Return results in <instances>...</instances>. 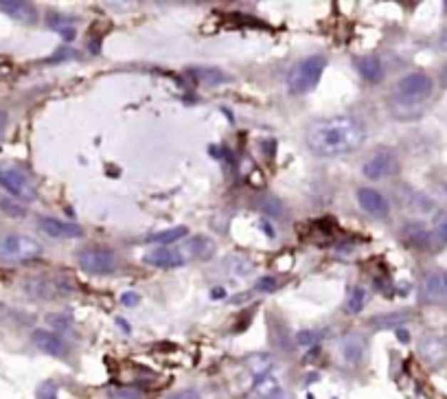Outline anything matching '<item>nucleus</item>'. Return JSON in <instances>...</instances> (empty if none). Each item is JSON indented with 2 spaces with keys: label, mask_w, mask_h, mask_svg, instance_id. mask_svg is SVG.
Masks as SVG:
<instances>
[{
  "label": "nucleus",
  "mask_w": 447,
  "mask_h": 399,
  "mask_svg": "<svg viewBox=\"0 0 447 399\" xmlns=\"http://www.w3.org/2000/svg\"><path fill=\"white\" fill-rule=\"evenodd\" d=\"M395 171H397V158L389 149H379V151L371 153L362 165V173L369 180H384Z\"/></svg>",
  "instance_id": "6e6552de"
},
{
  "label": "nucleus",
  "mask_w": 447,
  "mask_h": 399,
  "mask_svg": "<svg viewBox=\"0 0 447 399\" xmlns=\"http://www.w3.org/2000/svg\"><path fill=\"white\" fill-rule=\"evenodd\" d=\"M342 358L349 364H357L364 358V343L360 335H346L342 340Z\"/></svg>",
  "instance_id": "dca6fc26"
},
{
  "label": "nucleus",
  "mask_w": 447,
  "mask_h": 399,
  "mask_svg": "<svg viewBox=\"0 0 447 399\" xmlns=\"http://www.w3.org/2000/svg\"><path fill=\"white\" fill-rule=\"evenodd\" d=\"M397 333H399V338H401V340H408V333H406L404 329H401V331H397Z\"/></svg>",
  "instance_id": "7c9ffc66"
},
{
  "label": "nucleus",
  "mask_w": 447,
  "mask_h": 399,
  "mask_svg": "<svg viewBox=\"0 0 447 399\" xmlns=\"http://www.w3.org/2000/svg\"><path fill=\"white\" fill-rule=\"evenodd\" d=\"M180 251L187 257V261H191V259H208V257H213V253H215V243H213V239H208L204 235H195V237H189L180 246Z\"/></svg>",
  "instance_id": "ddd939ff"
},
{
  "label": "nucleus",
  "mask_w": 447,
  "mask_h": 399,
  "mask_svg": "<svg viewBox=\"0 0 447 399\" xmlns=\"http://www.w3.org/2000/svg\"><path fill=\"white\" fill-rule=\"evenodd\" d=\"M445 290H447V274H445Z\"/></svg>",
  "instance_id": "2f4dec72"
},
{
  "label": "nucleus",
  "mask_w": 447,
  "mask_h": 399,
  "mask_svg": "<svg viewBox=\"0 0 447 399\" xmlns=\"http://www.w3.org/2000/svg\"><path fill=\"white\" fill-rule=\"evenodd\" d=\"M366 138V130L360 121L349 114L322 118L312 123L307 130V147L322 158H336L360 149Z\"/></svg>",
  "instance_id": "f257e3e1"
},
{
  "label": "nucleus",
  "mask_w": 447,
  "mask_h": 399,
  "mask_svg": "<svg viewBox=\"0 0 447 399\" xmlns=\"http://www.w3.org/2000/svg\"><path fill=\"white\" fill-rule=\"evenodd\" d=\"M169 399H202L195 390H180V393H175L171 395Z\"/></svg>",
  "instance_id": "a878e982"
},
{
  "label": "nucleus",
  "mask_w": 447,
  "mask_h": 399,
  "mask_svg": "<svg viewBox=\"0 0 447 399\" xmlns=\"http://www.w3.org/2000/svg\"><path fill=\"white\" fill-rule=\"evenodd\" d=\"M31 343L48 355H55V358L66 355V343L57 333H53L48 329H36L31 333Z\"/></svg>",
  "instance_id": "f8f14e48"
},
{
  "label": "nucleus",
  "mask_w": 447,
  "mask_h": 399,
  "mask_svg": "<svg viewBox=\"0 0 447 399\" xmlns=\"http://www.w3.org/2000/svg\"><path fill=\"white\" fill-rule=\"evenodd\" d=\"M42 255V246L29 235L9 233L0 237V263H24Z\"/></svg>",
  "instance_id": "7ed1b4c3"
},
{
  "label": "nucleus",
  "mask_w": 447,
  "mask_h": 399,
  "mask_svg": "<svg viewBox=\"0 0 447 399\" xmlns=\"http://www.w3.org/2000/svg\"><path fill=\"white\" fill-rule=\"evenodd\" d=\"M46 24H48V29L57 31V34L62 36L64 40H68V42L75 38V22H73L71 18H66L64 14H55V11H51V14L46 16Z\"/></svg>",
  "instance_id": "2eb2a0df"
},
{
  "label": "nucleus",
  "mask_w": 447,
  "mask_h": 399,
  "mask_svg": "<svg viewBox=\"0 0 447 399\" xmlns=\"http://www.w3.org/2000/svg\"><path fill=\"white\" fill-rule=\"evenodd\" d=\"M0 187H5L14 198L22 202H34L38 198L34 178L18 165H0Z\"/></svg>",
  "instance_id": "20e7f679"
},
{
  "label": "nucleus",
  "mask_w": 447,
  "mask_h": 399,
  "mask_svg": "<svg viewBox=\"0 0 447 399\" xmlns=\"http://www.w3.org/2000/svg\"><path fill=\"white\" fill-rule=\"evenodd\" d=\"M324 69H327V59L322 55H309L301 59L287 75V90L298 97L307 95V92H312L318 86Z\"/></svg>",
  "instance_id": "f03ea898"
},
{
  "label": "nucleus",
  "mask_w": 447,
  "mask_h": 399,
  "mask_svg": "<svg viewBox=\"0 0 447 399\" xmlns=\"http://www.w3.org/2000/svg\"><path fill=\"white\" fill-rule=\"evenodd\" d=\"M434 81L426 73H410L397 84V99L404 103H419L432 95Z\"/></svg>",
  "instance_id": "423d86ee"
},
{
  "label": "nucleus",
  "mask_w": 447,
  "mask_h": 399,
  "mask_svg": "<svg viewBox=\"0 0 447 399\" xmlns=\"http://www.w3.org/2000/svg\"><path fill=\"white\" fill-rule=\"evenodd\" d=\"M26 292L34 294V296H40V298H59V296H66L71 294V283L68 279L59 274H46V276H36L26 283Z\"/></svg>",
  "instance_id": "0eeeda50"
},
{
  "label": "nucleus",
  "mask_w": 447,
  "mask_h": 399,
  "mask_svg": "<svg viewBox=\"0 0 447 399\" xmlns=\"http://www.w3.org/2000/svg\"><path fill=\"white\" fill-rule=\"evenodd\" d=\"M443 296H447V290H445V276L443 274H430L426 283H423V298L426 300H441Z\"/></svg>",
  "instance_id": "a211bd4d"
},
{
  "label": "nucleus",
  "mask_w": 447,
  "mask_h": 399,
  "mask_svg": "<svg viewBox=\"0 0 447 399\" xmlns=\"http://www.w3.org/2000/svg\"><path fill=\"white\" fill-rule=\"evenodd\" d=\"M421 353L428 362H441L447 355V345L441 338H423Z\"/></svg>",
  "instance_id": "6ab92c4d"
},
{
  "label": "nucleus",
  "mask_w": 447,
  "mask_h": 399,
  "mask_svg": "<svg viewBox=\"0 0 447 399\" xmlns=\"http://www.w3.org/2000/svg\"><path fill=\"white\" fill-rule=\"evenodd\" d=\"M0 208L7 211L9 215H24V208H22V206H18L14 200H7V198L0 200Z\"/></svg>",
  "instance_id": "b1692460"
},
{
  "label": "nucleus",
  "mask_w": 447,
  "mask_h": 399,
  "mask_svg": "<svg viewBox=\"0 0 447 399\" xmlns=\"http://www.w3.org/2000/svg\"><path fill=\"white\" fill-rule=\"evenodd\" d=\"M38 228L51 239H79L83 237V228L75 222H64L57 218H40Z\"/></svg>",
  "instance_id": "1a4fd4ad"
},
{
  "label": "nucleus",
  "mask_w": 447,
  "mask_h": 399,
  "mask_svg": "<svg viewBox=\"0 0 447 399\" xmlns=\"http://www.w3.org/2000/svg\"><path fill=\"white\" fill-rule=\"evenodd\" d=\"M441 79H443V84L447 86V66H445V69L441 71Z\"/></svg>",
  "instance_id": "c756f323"
},
{
  "label": "nucleus",
  "mask_w": 447,
  "mask_h": 399,
  "mask_svg": "<svg viewBox=\"0 0 447 399\" xmlns=\"http://www.w3.org/2000/svg\"><path fill=\"white\" fill-rule=\"evenodd\" d=\"M0 11L24 24H34L38 20V9L31 3H20V0H5V3H0Z\"/></svg>",
  "instance_id": "4468645a"
},
{
  "label": "nucleus",
  "mask_w": 447,
  "mask_h": 399,
  "mask_svg": "<svg viewBox=\"0 0 447 399\" xmlns=\"http://www.w3.org/2000/svg\"><path fill=\"white\" fill-rule=\"evenodd\" d=\"M121 300H123V305H136V303H138V294L128 292V294H123V296H121Z\"/></svg>",
  "instance_id": "c85d7f7f"
},
{
  "label": "nucleus",
  "mask_w": 447,
  "mask_h": 399,
  "mask_svg": "<svg viewBox=\"0 0 447 399\" xmlns=\"http://www.w3.org/2000/svg\"><path fill=\"white\" fill-rule=\"evenodd\" d=\"M189 231L185 226H175L171 231H163V233H156L152 237H147V241H152V243H160V246H167V243H175V241H180L183 237H187Z\"/></svg>",
  "instance_id": "412c9836"
},
{
  "label": "nucleus",
  "mask_w": 447,
  "mask_h": 399,
  "mask_svg": "<svg viewBox=\"0 0 447 399\" xmlns=\"http://www.w3.org/2000/svg\"><path fill=\"white\" fill-rule=\"evenodd\" d=\"M257 290H261V292H272V290H277V281L270 279V276H263V279L257 281Z\"/></svg>",
  "instance_id": "393cba45"
},
{
  "label": "nucleus",
  "mask_w": 447,
  "mask_h": 399,
  "mask_svg": "<svg viewBox=\"0 0 447 399\" xmlns=\"http://www.w3.org/2000/svg\"><path fill=\"white\" fill-rule=\"evenodd\" d=\"M318 340V333L316 331H301L296 335V343L301 345V347H309V345H316Z\"/></svg>",
  "instance_id": "5701e85b"
},
{
  "label": "nucleus",
  "mask_w": 447,
  "mask_h": 399,
  "mask_svg": "<svg viewBox=\"0 0 447 399\" xmlns=\"http://www.w3.org/2000/svg\"><path fill=\"white\" fill-rule=\"evenodd\" d=\"M110 397L112 399H143V393L132 386H121V388H114Z\"/></svg>",
  "instance_id": "4be33fe9"
},
{
  "label": "nucleus",
  "mask_w": 447,
  "mask_h": 399,
  "mask_svg": "<svg viewBox=\"0 0 447 399\" xmlns=\"http://www.w3.org/2000/svg\"><path fill=\"white\" fill-rule=\"evenodd\" d=\"M145 263L154 266V268H178V266L187 263V257L183 255L180 248H171V246H158V248L149 251L145 255Z\"/></svg>",
  "instance_id": "9b49d317"
},
{
  "label": "nucleus",
  "mask_w": 447,
  "mask_h": 399,
  "mask_svg": "<svg viewBox=\"0 0 447 399\" xmlns=\"http://www.w3.org/2000/svg\"><path fill=\"white\" fill-rule=\"evenodd\" d=\"M355 66H357V71H360V75L369 81H379L384 75V66L377 57H360L355 61Z\"/></svg>",
  "instance_id": "f3484780"
},
{
  "label": "nucleus",
  "mask_w": 447,
  "mask_h": 399,
  "mask_svg": "<svg viewBox=\"0 0 447 399\" xmlns=\"http://www.w3.org/2000/svg\"><path fill=\"white\" fill-rule=\"evenodd\" d=\"M436 235H438L443 241H447V218H445V220H441V222L436 224Z\"/></svg>",
  "instance_id": "cd10ccee"
},
{
  "label": "nucleus",
  "mask_w": 447,
  "mask_h": 399,
  "mask_svg": "<svg viewBox=\"0 0 447 399\" xmlns=\"http://www.w3.org/2000/svg\"><path fill=\"white\" fill-rule=\"evenodd\" d=\"M369 300V294L364 288H351L346 294V303H344V312L346 314H360L364 310V305Z\"/></svg>",
  "instance_id": "aec40b11"
},
{
  "label": "nucleus",
  "mask_w": 447,
  "mask_h": 399,
  "mask_svg": "<svg viewBox=\"0 0 447 399\" xmlns=\"http://www.w3.org/2000/svg\"><path fill=\"white\" fill-rule=\"evenodd\" d=\"M40 399H59V397H57L55 388H53L51 384H46V386L40 390Z\"/></svg>",
  "instance_id": "bb28decb"
},
{
  "label": "nucleus",
  "mask_w": 447,
  "mask_h": 399,
  "mask_svg": "<svg viewBox=\"0 0 447 399\" xmlns=\"http://www.w3.org/2000/svg\"><path fill=\"white\" fill-rule=\"evenodd\" d=\"M77 261L86 272H91V274H110L116 268L114 251L108 248V246H99V243L81 248L77 253Z\"/></svg>",
  "instance_id": "39448f33"
},
{
  "label": "nucleus",
  "mask_w": 447,
  "mask_h": 399,
  "mask_svg": "<svg viewBox=\"0 0 447 399\" xmlns=\"http://www.w3.org/2000/svg\"><path fill=\"white\" fill-rule=\"evenodd\" d=\"M445 9H447V3H445Z\"/></svg>",
  "instance_id": "473e14b6"
},
{
  "label": "nucleus",
  "mask_w": 447,
  "mask_h": 399,
  "mask_svg": "<svg viewBox=\"0 0 447 399\" xmlns=\"http://www.w3.org/2000/svg\"><path fill=\"white\" fill-rule=\"evenodd\" d=\"M357 204H360V208L364 213L373 215V218H377V220L389 218V213H391L389 200H386L379 191L371 189V187H362L360 191H357Z\"/></svg>",
  "instance_id": "9d476101"
}]
</instances>
